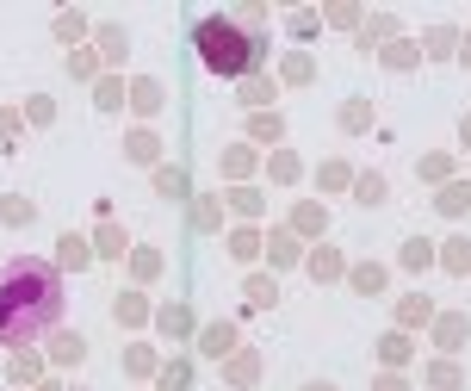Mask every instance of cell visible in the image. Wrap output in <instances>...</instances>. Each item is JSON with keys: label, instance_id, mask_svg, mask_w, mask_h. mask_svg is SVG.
Listing matches in <instances>:
<instances>
[{"label": "cell", "instance_id": "6da1fadb", "mask_svg": "<svg viewBox=\"0 0 471 391\" xmlns=\"http://www.w3.org/2000/svg\"><path fill=\"white\" fill-rule=\"evenodd\" d=\"M69 311V286L50 261L12 255L0 267V348H31Z\"/></svg>", "mask_w": 471, "mask_h": 391}, {"label": "cell", "instance_id": "7a4b0ae2", "mask_svg": "<svg viewBox=\"0 0 471 391\" xmlns=\"http://www.w3.org/2000/svg\"><path fill=\"white\" fill-rule=\"evenodd\" d=\"M193 44H199V56H205V69H211V75H248V62L260 56V44H254L248 31H236V19H224V12L199 19Z\"/></svg>", "mask_w": 471, "mask_h": 391}, {"label": "cell", "instance_id": "3957f363", "mask_svg": "<svg viewBox=\"0 0 471 391\" xmlns=\"http://www.w3.org/2000/svg\"><path fill=\"white\" fill-rule=\"evenodd\" d=\"M447 267H459V273H466V267H471V243H447Z\"/></svg>", "mask_w": 471, "mask_h": 391}, {"label": "cell", "instance_id": "277c9868", "mask_svg": "<svg viewBox=\"0 0 471 391\" xmlns=\"http://www.w3.org/2000/svg\"><path fill=\"white\" fill-rule=\"evenodd\" d=\"M466 137H471V119H466Z\"/></svg>", "mask_w": 471, "mask_h": 391}]
</instances>
